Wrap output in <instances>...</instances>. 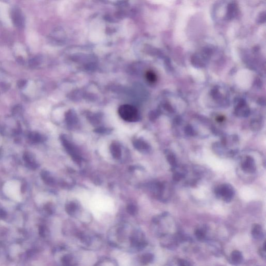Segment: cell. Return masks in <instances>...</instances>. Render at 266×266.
I'll return each instance as SVG.
<instances>
[{
    "label": "cell",
    "mask_w": 266,
    "mask_h": 266,
    "mask_svg": "<svg viewBox=\"0 0 266 266\" xmlns=\"http://www.w3.org/2000/svg\"><path fill=\"white\" fill-rule=\"evenodd\" d=\"M252 233L253 237L256 239H261L264 236L262 228L258 224H255L253 225Z\"/></svg>",
    "instance_id": "5"
},
{
    "label": "cell",
    "mask_w": 266,
    "mask_h": 266,
    "mask_svg": "<svg viewBox=\"0 0 266 266\" xmlns=\"http://www.w3.org/2000/svg\"><path fill=\"white\" fill-rule=\"evenodd\" d=\"M128 212L130 213V214H135L136 212V209L135 207H134L133 206H130L128 207Z\"/></svg>",
    "instance_id": "15"
},
{
    "label": "cell",
    "mask_w": 266,
    "mask_h": 266,
    "mask_svg": "<svg viewBox=\"0 0 266 266\" xmlns=\"http://www.w3.org/2000/svg\"><path fill=\"white\" fill-rule=\"evenodd\" d=\"M185 133L186 135H189V136H192L195 134L194 130L190 127H188L186 128Z\"/></svg>",
    "instance_id": "13"
},
{
    "label": "cell",
    "mask_w": 266,
    "mask_h": 266,
    "mask_svg": "<svg viewBox=\"0 0 266 266\" xmlns=\"http://www.w3.org/2000/svg\"><path fill=\"white\" fill-rule=\"evenodd\" d=\"M6 189L9 196L17 199L18 195L19 186L16 182H10L7 185Z\"/></svg>",
    "instance_id": "4"
},
{
    "label": "cell",
    "mask_w": 266,
    "mask_h": 266,
    "mask_svg": "<svg viewBox=\"0 0 266 266\" xmlns=\"http://www.w3.org/2000/svg\"><path fill=\"white\" fill-rule=\"evenodd\" d=\"M206 234V229L205 228H200L197 229L194 231V235L199 240L203 239Z\"/></svg>",
    "instance_id": "8"
},
{
    "label": "cell",
    "mask_w": 266,
    "mask_h": 266,
    "mask_svg": "<svg viewBox=\"0 0 266 266\" xmlns=\"http://www.w3.org/2000/svg\"><path fill=\"white\" fill-rule=\"evenodd\" d=\"M167 159L170 165L176 167L177 165V162H176L175 157V155H174V154L171 153V152H169L167 155Z\"/></svg>",
    "instance_id": "9"
},
{
    "label": "cell",
    "mask_w": 266,
    "mask_h": 266,
    "mask_svg": "<svg viewBox=\"0 0 266 266\" xmlns=\"http://www.w3.org/2000/svg\"><path fill=\"white\" fill-rule=\"evenodd\" d=\"M153 259V255L151 254H147L143 255V257L142 258V261L143 264H147L152 261Z\"/></svg>",
    "instance_id": "10"
},
{
    "label": "cell",
    "mask_w": 266,
    "mask_h": 266,
    "mask_svg": "<svg viewBox=\"0 0 266 266\" xmlns=\"http://www.w3.org/2000/svg\"><path fill=\"white\" fill-rule=\"evenodd\" d=\"M215 194L218 198H221L225 202H229L233 200L235 192L230 185L224 184L216 188Z\"/></svg>",
    "instance_id": "2"
},
{
    "label": "cell",
    "mask_w": 266,
    "mask_h": 266,
    "mask_svg": "<svg viewBox=\"0 0 266 266\" xmlns=\"http://www.w3.org/2000/svg\"><path fill=\"white\" fill-rule=\"evenodd\" d=\"M136 146L139 149H147L148 148V146L143 142H139L138 141L137 143H136Z\"/></svg>",
    "instance_id": "12"
},
{
    "label": "cell",
    "mask_w": 266,
    "mask_h": 266,
    "mask_svg": "<svg viewBox=\"0 0 266 266\" xmlns=\"http://www.w3.org/2000/svg\"><path fill=\"white\" fill-rule=\"evenodd\" d=\"M118 113L120 117L126 121L134 122L137 121L139 119L138 110L130 104L121 105L119 108Z\"/></svg>",
    "instance_id": "1"
},
{
    "label": "cell",
    "mask_w": 266,
    "mask_h": 266,
    "mask_svg": "<svg viewBox=\"0 0 266 266\" xmlns=\"http://www.w3.org/2000/svg\"><path fill=\"white\" fill-rule=\"evenodd\" d=\"M241 167L244 172L248 173H253L256 170V164L252 157L246 156L241 163Z\"/></svg>",
    "instance_id": "3"
},
{
    "label": "cell",
    "mask_w": 266,
    "mask_h": 266,
    "mask_svg": "<svg viewBox=\"0 0 266 266\" xmlns=\"http://www.w3.org/2000/svg\"><path fill=\"white\" fill-rule=\"evenodd\" d=\"M147 79L150 82H154L155 80V74L152 72H148L146 74Z\"/></svg>",
    "instance_id": "11"
},
{
    "label": "cell",
    "mask_w": 266,
    "mask_h": 266,
    "mask_svg": "<svg viewBox=\"0 0 266 266\" xmlns=\"http://www.w3.org/2000/svg\"><path fill=\"white\" fill-rule=\"evenodd\" d=\"M111 151L113 157L116 158H119L121 157V150L120 147L116 143H112L111 146Z\"/></svg>",
    "instance_id": "7"
},
{
    "label": "cell",
    "mask_w": 266,
    "mask_h": 266,
    "mask_svg": "<svg viewBox=\"0 0 266 266\" xmlns=\"http://www.w3.org/2000/svg\"><path fill=\"white\" fill-rule=\"evenodd\" d=\"M178 264L179 266H190V264L187 261L183 260H178Z\"/></svg>",
    "instance_id": "14"
},
{
    "label": "cell",
    "mask_w": 266,
    "mask_h": 266,
    "mask_svg": "<svg viewBox=\"0 0 266 266\" xmlns=\"http://www.w3.org/2000/svg\"><path fill=\"white\" fill-rule=\"evenodd\" d=\"M231 260L235 264H239L242 262L243 257L241 252L237 250L233 251L231 255Z\"/></svg>",
    "instance_id": "6"
}]
</instances>
